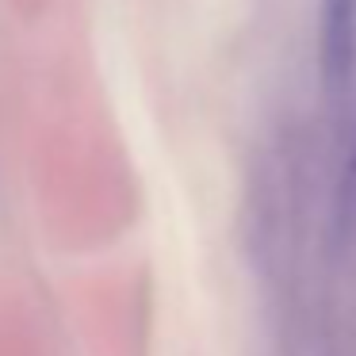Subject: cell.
Instances as JSON below:
<instances>
[{"label":"cell","mask_w":356,"mask_h":356,"mask_svg":"<svg viewBox=\"0 0 356 356\" xmlns=\"http://www.w3.org/2000/svg\"><path fill=\"white\" fill-rule=\"evenodd\" d=\"M318 70L325 92L348 88L356 70V0H322L318 12Z\"/></svg>","instance_id":"1"},{"label":"cell","mask_w":356,"mask_h":356,"mask_svg":"<svg viewBox=\"0 0 356 356\" xmlns=\"http://www.w3.org/2000/svg\"><path fill=\"white\" fill-rule=\"evenodd\" d=\"M337 230L356 234V142H353V154H348L341 184H337Z\"/></svg>","instance_id":"2"}]
</instances>
